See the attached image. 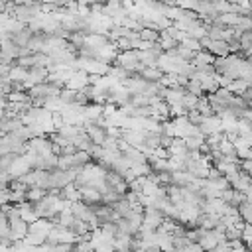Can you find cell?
I'll list each match as a JSON object with an SVG mask.
<instances>
[{"label": "cell", "mask_w": 252, "mask_h": 252, "mask_svg": "<svg viewBox=\"0 0 252 252\" xmlns=\"http://www.w3.org/2000/svg\"><path fill=\"white\" fill-rule=\"evenodd\" d=\"M59 93H61V89H59V87H55V85H51L49 81H45V83H37V85H32V87L28 89L30 98H43V100L57 98V96H59Z\"/></svg>", "instance_id": "cell-1"}, {"label": "cell", "mask_w": 252, "mask_h": 252, "mask_svg": "<svg viewBox=\"0 0 252 252\" xmlns=\"http://www.w3.org/2000/svg\"><path fill=\"white\" fill-rule=\"evenodd\" d=\"M199 130H201V134L205 138L211 136V134H220L222 132V122H220V118L217 114H213V116L203 118V122L199 124Z\"/></svg>", "instance_id": "cell-2"}, {"label": "cell", "mask_w": 252, "mask_h": 252, "mask_svg": "<svg viewBox=\"0 0 252 252\" xmlns=\"http://www.w3.org/2000/svg\"><path fill=\"white\" fill-rule=\"evenodd\" d=\"M248 87H250L248 81H244V79H232V83L228 85V91H230L232 94H242Z\"/></svg>", "instance_id": "cell-17"}, {"label": "cell", "mask_w": 252, "mask_h": 252, "mask_svg": "<svg viewBox=\"0 0 252 252\" xmlns=\"http://www.w3.org/2000/svg\"><path fill=\"white\" fill-rule=\"evenodd\" d=\"M175 6H179V8H183V10H193V12H197L199 0H177Z\"/></svg>", "instance_id": "cell-26"}, {"label": "cell", "mask_w": 252, "mask_h": 252, "mask_svg": "<svg viewBox=\"0 0 252 252\" xmlns=\"http://www.w3.org/2000/svg\"><path fill=\"white\" fill-rule=\"evenodd\" d=\"M219 150H220V154H224V156H236V148H234V144H232V142H228L226 138H222V140H220Z\"/></svg>", "instance_id": "cell-24"}, {"label": "cell", "mask_w": 252, "mask_h": 252, "mask_svg": "<svg viewBox=\"0 0 252 252\" xmlns=\"http://www.w3.org/2000/svg\"><path fill=\"white\" fill-rule=\"evenodd\" d=\"M163 213L159 209H154V207H144V224L146 226H152V228H158L163 220Z\"/></svg>", "instance_id": "cell-5"}, {"label": "cell", "mask_w": 252, "mask_h": 252, "mask_svg": "<svg viewBox=\"0 0 252 252\" xmlns=\"http://www.w3.org/2000/svg\"><path fill=\"white\" fill-rule=\"evenodd\" d=\"M146 252H161V248L158 244H150V246H146Z\"/></svg>", "instance_id": "cell-30"}, {"label": "cell", "mask_w": 252, "mask_h": 252, "mask_svg": "<svg viewBox=\"0 0 252 252\" xmlns=\"http://www.w3.org/2000/svg\"><path fill=\"white\" fill-rule=\"evenodd\" d=\"M181 104H183V108H185L187 112H189V110H195L197 104H199V96L193 94V93H185L183 98H181Z\"/></svg>", "instance_id": "cell-19"}, {"label": "cell", "mask_w": 252, "mask_h": 252, "mask_svg": "<svg viewBox=\"0 0 252 252\" xmlns=\"http://www.w3.org/2000/svg\"><path fill=\"white\" fill-rule=\"evenodd\" d=\"M158 2H161V4H165V6H175V4H177V0H158Z\"/></svg>", "instance_id": "cell-33"}, {"label": "cell", "mask_w": 252, "mask_h": 252, "mask_svg": "<svg viewBox=\"0 0 252 252\" xmlns=\"http://www.w3.org/2000/svg\"><path fill=\"white\" fill-rule=\"evenodd\" d=\"M203 118H205V116L199 114L197 110H189V112H187V120H189L191 124H195V126H199V124L203 122Z\"/></svg>", "instance_id": "cell-28"}, {"label": "cell", "mask_w": 252, "mask_h": 252, "mask_svg": "<svg viewBox=\"0 0 252 252\" xmlns=\"http://www.w3.org/2000/svg\"><path fill=\"white\" fill-rule=\"evenodd\" d=\"M10 67H12V65H0V77H4V75H8V71H10Z\"/></svg>", "instance_id": "cell-31"}, {"label": "cell", "mask_w": 252, "mask_h": 252, "mask_svg": "<svg viewBox=\"0 0 252 252\" xmlns=\"http://www.w3.org/2000/svg\"><path fill=\"white\" fill-rule=\"evenodd\" d=\"M171 51H173L177 57H181L183 61H191V59H193V55H195V51H191V49H189V47H185L183 43H177Z\"/></svg>", "instance_id": "cell-20"}, {"label": "cell", "mask_w": 252, "mask_h": 252, "mask_svg": "<svg viewBox=\"0 0 252 252\" xmlns=\"http://www.w3.org/2000/svg\"><path fill=\"white\" fill-rule=\"evenodd\" d=\"M138 75H140L144 81H148V83H159L161 77H163V71H161L159 67H144Z\"/></svg>", "instance_id": "cell-11"}, {"label": "cell", "mask_w": 252, "mask_h": 252, "mask_svg": "<svg viewBox=\"0 0 252 252\" xmlns=\"http://www.w3.org/2000/svg\"><path fill=\"white\" fill-rule=\"evenodd\" d=\"M215 22L220 24V26H224V28H236L238 22H240V14H236V12H224V14H219V18Z\"/></svg>", "instance_id": "cell-12"}, {"label": "cell", "mask_w": 252, "mask_h": 252, "mask_svg": "<svg viewBox=\"0 0 252 252\" xmlns=\"http://www.w3.org/2000/svg\"><path fill=\"white\" fill-rule=\"evenodd\" d=\"M59 197L69 201V203H75V201H81V189L75 185V183H69L65 185L63 189H59Z\"/></svg>", "instance_id": "cell-8"}, {"label": "cell", "mask_w": 252, "mask_h": 252, "mask_svg": "<svg viewBox=\"0 0 252 252\" xmlns=\"http://www.w3.org/2000/svg\"><path fill=\"white\" fill-rule=\"evenodd\" d=\"M167 152H169V156H175V158H185L189 154V150L185 146V140L183 138H177V136L171 140V146L167 148Z\"/></svg>", "instance_id": "cell-9"}, {"label": "cell", "mask_w": 252, "mask_h": 252, "mask_svg": "<svg viewBox=\"0 0 252 252\" xmlns=\"http://www.w3.org/2000/svg\"><path fill=\"white\" fill-rule=\"evenodd\" d=\"M185 89H187V93H193V94H197V96H203V94H205V93H203L201 83H199V81H195V79H189V81H187V85H185Z\"/></svg>", "instance_id": "cell-25"}, {"label": "cell", "mask_w": 252, "mask_h": 252, "mask_svg": "<svg viewBox=\"0 0 252 252\" xmlns=\"http://www.w3.org/2000/svg\"><path fill=\"white\" fill-rule=\"evenodd\" d=\"M130 252H146V248H136V250H130Z\"/></svg>", "instance_id": "cell-34"}, {"label": "cell", "mask_w": 252, "mask_h": 252, "mask_svg": "<svg viewBox=\"0 0 252 252\" xmlns=\"http://www.w3.org/2000/svg\"><path fill=\"white\" fill-rule=\"evenodd\" d=\"M244 195H246V201H248V203H252V183H250V187L244 191Z\"/></svg>", "instance_id": "cell-32"}, {"label": "cell", "mask_w": 252, "mask_h": 252, "mask_svg": "<svg viewBox=\"0 0 252 252\" xmlns=\"http://www.w3.org/2000/svg\"><path fill=\"white\" fill-rule=\"evenodd\" d=\"M199 114H203L205 118L207 116H213V108H211V104H209V100H207V94L205 96H199V104H197V108H195Z\"/></svg>", "instance_id": "cell-22"}, {"label": "cell", "mask_w": 252, "mask_h": 252, "mask_svg": "<svg viewBox=\"0 0 252 252\" xmlns=\"http://www.w3.org/2000/svg\"><path fill=\"white\" fill-rule=\"evenodd\" d=\"M138 35H140V39H146V41H152V43H156L159 39V32L158 30H150V28L138 30Z\"/></svg>", "instance_id": "cell-21"}, {"label": "cell", "mask_w": 252, "mask_h": 252, "mask_svg": "<svg viewBox=\"0 0 252 252\" xmlns=\"http://www.w3.org/2000/svg\"><path fill=\"white\" fill-rule=\"evenodd\" d=\"M2 136H4V132H2V130H0V138H2Z\"/></svg>", "instance_id": "cell-36"}, {"label": "cell", "mask_w": 252, "mask_h": 252, "mask_svg": "<svg viewBox=\"0 0 252 252\" xmlns=\"http://www.w3.org/2000/svg\"><path fill=\"white\" fill-rule=\"evenodd\" d=\"M10 238L12 240H24L28 230H30V222H26L24 219H16V220H10Z\"/></svg>", "instance_id": "cell-4"}, {"label": "cell", "mask_w": 252, "mask_h": 252, "mask_svg": "<svg viewBox=\"0 0 252 252\" xmlns=\"http://www.w3.org/2000/svg\"><path fill=\"white\" fill-rule=\"evenodd\" d=\"M185 47H189L191 51H201L203 47H201V43H199V39H191V37H185L183 41H181Z\"/></svg>", "instance_id": "cell-27"}, {"label": "cell", "mask_w": 252, "mask_h": 252, "mask_svg": "<svg viewBox=\"0 0 252 252\" xmlns=\"http://www.w3.org/2000/svg\"><path fill=\"white\" fill-rule=\"evenodd\" d=\"M238 215H240L242 220L250 222V220H252V203H248V201L240 203V205H238Z\"/></svg>", "instance_id": "cell-23"}, {"label": "cell", "mask_w": 252, "mask_h": 252, "mask_svg": "<svg viewBox=\"0 0 252 252\" xmlns=\"http://www.w3.org/2000/svg\"><path fill=\"white\" fill-rule=\"evenodd\" d=\"M87 85H89V75H87L83 69L73 71L71 77H69L67 83H65V87H69V89H73V91H83Z\"/></svg>", "instance_id": "cell-3"}, {"label": "cell", "mask_w": 252, "mask_h": 252, "mask_svg": "<svg viewBox=\"0 0 252 252\" xmlns=\"http://www.w3.org/2000/svg\"><path fill=\"white\" fill-rule=\"evenodd\" d=\"M242 242L244 244H250L252 242V224L246 222V226L242 228Z\"/></svg>", "instance_id": "cell-29"}, {"label": "cell", "mask_w": 252, "mask_h": 252, "mask_svg": "<svg viewBox=\"0 0 252 252\" xmlns=\"http://www.w3.org/2000/svg\"><path fill=\"white\" fill-rule=\"evenodd\" d=\"M75 96H77V91H73V89H69V87H63L61 93H59V100H61L65 106L75 104Z\"/></svg>", "instance_id": "cell-18"}, {"label": "cell", "mask_w": 252, "mask_h": 252, "mask_svg": "<svg viewBox=\"0 0 252 252\" xmlns=\"http://www.w3.org/2000/svg\"><path fill=\"white\" fill-rule=\"evenodd\" d=\"M81 201L87 203V205H96V203H102L100 199V191L91 187V185H81Z\"/></svg>", "instance_id": "cell-6"}, {"label": "cell", "mask_w": 252, "mask_h": 252, "mask_svg": "<svg viewBox=\"0 0 252 252\" xmlns=\"http://www.w3.org/2000/svg\"><path fill=\"white\" fill-rule=\"evenodd\" d=\"M8 79L26 83V79H28V69H24V67H20V65L14 63V65L10 67V71H8Z\"/></svg>", "instance_id": "cell-15"}, {"label": "cell", "mask_w": 252, "mask_h": 252, "mask_svg": "<svg viewBox=\"0 0 252 252\" xmlns=\"http://www.w3.org/2000/svg\"><path fill=\"white\" fill-rule=\"evenodd\" d=\"M185 140V146H187V150L189 152H193V150H199L201 152V146L205 144V136L199 132V134H193V136H187V138H183Z\"/></svg>", "instance_id": "cell-13"}, {"label": "cell", "mask_w": 252, "mask_h": 252, "mask_svg": "<svg viewBox=\"0 0 252 252\" xmlns=\"http://www.w3.org/2000/svg\"><path fill=\"white\" fill-rule=\"evenodd\" d=\"M47 193H49L47 189H41V187H35V185H32V187H28V191H26V201H30V203H35V201L43 199Z\"/></svg>", "instance_id": "cell-14"}, {"label": "cell", "mask_w": 252, "mask_h": 252, "mask_svg": "<svg viewBox=\"0 0 252 252\" xmlns=\"http://www.w3.org/2000/svg\"><path fill=\"white\" fill-rule=\"evenodd\" d=\"M110 207H112V211H114V213H116V215H118L120 219H122V217H126V215L130 213V209H132V207H130V203H128V201H126L124 197H122L120 201H116V203H112Z\"/></svg>", "instance_id": "cell-16"}, {"label": "cell", "mask_w": 252, "mask_h": 252, "mask_svg": "<svg viewBox=\"0 0 252 252\" xmlns=\"http://www.w3.org/2000/svg\"><path fill=\"white\" fill-rule=\"evenodd\" d=\"M32 37H33V32L28 28V26H24L22 30H18L16 33H12V39L20 45V47H28L30 45V41H32Z\"/></svg>", "instance_id": "cell-10"}, {"label": "cell", "mask_w": 252, "mask_h": 252, "mask_svg": "<svg viewBox=\"0 0 252 252\" xmlns=\"http://www.w3.org/2000/svg\"><path fill=\"white\" fill-rule=\"evenodd\" d=\"M191 63H193V67H195V69H203V67H207V65H213V63H215V55H211L207 49H201V51H195V55H193Z\"/></svg>", "instance_id": "cell-7"}, {"label": "cell", "mask_w": 252, "mask_h": 252, "mask_svg": "<svg viewBox=\"0 0 252 252\" xmlns=\"http://www.w3.org/2000/svg\"><path fill=\"white\" fill-rule=\"evenodd\" d=\"M248 108H252V98H250V100H248Z\"/></svg>", "instance_id": "cell-35"}]
</instances>
